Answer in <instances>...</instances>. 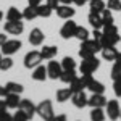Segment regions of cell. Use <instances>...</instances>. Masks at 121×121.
Masks as SVG:
<instances>
[{
  "label": "cell",
  "mask_w": 121,
  "mask_h": 121,
  "mask_svg": "<svg viewBox=\"0 0 121 121\" xmlns=\"http://www.w3.org/2000/svg\"><path fill=\"white\" fill-rule=\"evenodd\" d=\"M61 68H63V69H76L74 58H71V56H65L63 61H61Z\"/></svg>",
  "instance_id": "34"
},
{
  "label": "cell",
  "mask_w": 121,
  "mask_h": 121,
  "mask_svg": "<svg viewBox=\"0 0 121 121\" xmlns=\"http://www.w3.org/2000/svg\"><path fill=\"white\" fill-rule=\"evenodd\" d=\"M87 100H89V97L84 94V91L74 92L71 95V102H73V105H74L76 108H84L87 105Z\"/></svg>",
  "instance_id": "12"
},
{
  "label": "cell",
  "mask_w": 121,
  "mask_h": 121,
  "mask_svg": "<svg viewBox=\"0 0 121 121\" xmlns=\"http://www.w3.org/2000/svg\"><path fill=\"white\" fill-rule=\"evenodd\" d=\"M71 95H73V91L68 87V89H60V91H56V100L58 102H66V100H69L71 99Z\"/></svg>",
  "instance_id": "25"
},
{
  "label": "cell",
  "mask_w": 121,
  "mask_h": 121,
  "mask_svg": "<svg viewBox=\"0 0 121 121\" xmlns=\"http://www.w3.org/2000/svg\"><path fill=\"white\" fill-rule=\"evenodd\" d=\"M113 92H115L116 97H121V79L113 81Z\"/></svg>",
  "instance_id": "39"
},
{
  "label": "cell",
  "mask_w": 121,
  "mask_h": 121,
  "mask_svg": "<svg viewBox=\"0 0 121 121\" xmlns=\"http://www.w3.org/2000/svg\"><path fill=\"white\" fill-rule=\"evenodd\" d=\"M107 8L108 10H115V11H121V0H108L107 2Z\"/></svg>",
  "instance_id": "36"
},
{
  "label": "cell",
  "mask_w": 121,
  "mask_h": 121,
  "mask_svg": "<svg viewBox=\"0 0 121 121\" xmlns=\"http://www.w3.org/2000/svg\"><path fill=\"white\" fill-rule=\"evenodd\" d=\"M92 36H94V39H95V40H99V42H100V39H102L103 32H102V31H100V29H94Z\"/></svg>",
  "instance_id": "41"
},
{
  "label": "cell",
  "mask_w": 121,
  "mask_h": 121,
  "mask_svg": "<svg viewBox=\"0 0 121 121\" xmlns=\"http://www.w3.org/2000/svg\"><path fill=\"white\" fill-rule=\"evenodd\" d=\"M0 60H2V53H0Z\"/></svg>",
  "instance_id": "52"
},
{
  "label": "cell",
  "mask_w": 121,
  "mask_h": 121,
  "mask_svg": "<svg viewBox=\"0 0 121 121\" xmlns=\"http://www.w3.org/2000/svg\"><path fill=\"white\" fill-rule=\"evenodd\" d=\"M112 79L113 81L121 79V63H116V61H115V65H113V68H112Z\"/></svg>",
  "instance_id": "35"
},
{
  "label": "cell",
  "mask_w": 121,
  "mask_h": 121,
  "mask_svg": "<svg viewBox=\"0 0 121 121\" xmlns=\"http://www.w3.org/2000/svg\"><path fill=\"white\" fill-rule=\"evenodd\" d=\"M21 18H23V13L16 7H10L7 11V21H19Z\"/></svg>",
  "instance_id": "24"
},
{
  "label": "cell",
  "mask_w": 121,
  "mask_h": 121,
  "mask_svg": "<svg viewBox=\"0 0 121 121\" xmlns=\"http://www.w3.org/2000/svg\"><path fill=\"white\" fill-rule=\"evenodd\" d=\"M121 40L120 34H103L102 39H100V45L103 47H112V45H116L118 42Z\"/></svg>",
  "instance_id": "14"
},
{
  "label": "cell",
  "mask_w": 121,
  "mask_h": 121,
  "mask_svg": "<svg viewBox=\"0 0 121 121\" xmlns=\"http://www.w3.org/2000/svg\"><path fill=\"white\" fill-rule=\"evenodd\" d=\"M13 121H29V116L21 108H18V112L13 115Z\"/></svg>",
  "instance_id": "37"
},
{
  "label": "cell",
  "mask_w": 121,
  "mask_h": 121,
  "mask_svg": "<svg viewBox=\"0 0 121 121\" xmlns=\"http://www.w3.org/2000/svg\"><path fill=\"white\" fill-rule=\"evenodd\" d=\"M115 61H116V63H121V52L118 53V56H116V60H115Z\"/></svg>",
  "instance_id": "50"
},
{
  "label": "cell",
  "mask_w": 121,
  "mask_h": 121,
  "mask_svg": "<svg viewBox=\"0 0 121 121\" xmlns=\"http://www.w3.org/2000/svg\"><path fill=\"white\" fill-rule=\"evenodd\" d=\"M76 28H78V24H76L73 19H66V23L63 24V26H61V29H60V36H61L63 39L74 37Z\"/></svg>",
  "instance_id": "7"
},
{
  "label": "cell",
  "mask_w": 121,
  "mask_h": 121,
  "mask_svg": "<svg viewBox=\"0 0 121 121\" xmlns=\"http://www.w3.org/2000/svg\"><path fill=\"white\" fill-rule=\"evenodd\" d=\"M87 2H91V0H87Z\"/></svg>",
  "instance_id": "54"
},
{
  "label": "cell",
  "mask_w": 121,
  "mask_h": 121,
  "mask_svg": "<svg viewBox=\"0 0 121 121\" xmlns=\"http://www.w3.org/2000/svg\"><path fill=\"white\" fill-rule=\"evenodd\" d=\"M50 121H66V116L65 115H56V116H53Z\"/></svg>",
  "instance_id": "44"
},
{
  "label": "cell",
  "mask_w": 121,
  "mask_h": 121,
  "mask_svg": "<svg viewBox=\"0 0 121 121\" xmlns=\"http://www.w3.org/2000/svg\"><path fill=\"white\" fill-rule=\"evenodd\" d=\"M8 107H7V102L5 100H0V112H3V110H7Z\"/></svg>",
  "instance_id": "45"
},
{
  "label": "cell",
  "mask_w": 121,
  "mask_h": 121,
  "mask_svg": "<svg viewBox=\"0 0 121 121\" xmlns=\"http://www.w3.org/2000/svg\"><path fill=\"white\" fill-rule=\"evenodd\" d=\"M89 24L92 26L94 29H102L103 28V19H102V15L100 13H89Z\"/></svg>",
  "instance_id": "17"
},
{
  "label": "cell",
  "mask_w": 121,
  "mask_h": 121,
  "mask_svg": "<svg viewBox=\"0 0 121 121\" xmlns=\"http://www.w3.org/2000/svg\"><path fill=\"white\" fill-rule=\"evenodd\" d=\"M23 18L28 19V21L37 18V8H36V7H32V5H28L26 8L23 10Z\"/></svg>",
  "instance_id": "26"
},
{
  "label": "cell",
  "mask_w": 121,
  "mask_h": 121,
  "mask_svg": "<svg viewBox=\"0 0 121 121\" xmlns=\"http://www.w3.org/2000/svg\"><path fill=\"white\" fill-rule=\"evenodd\" d=\"M0 121H13V116L7 110H3V112H0Z\"/></svg>",
  "instance_id": "40"
},
{
  "label": "cell",
  "mask_w": 121,
  "mask_h": 121,
  "mask_svg": "<svg viewBox=\"0 0 121 121\" xmlns=\"http://www.w3.org/2000/svg\"><path fill=\"white\" fill-rule=\"evenodd\" d=\"M102 56H103V60H107V61H115L116 60V56H118V50H116V47L112 45V47H103L102 50Z\"/></svg>",
  "instance_id": "16"
},
{
  "label": "cell",
  "mask_w": 121,
  "mask_h": 121,
  "mask_svg": "<svg viewBox=\"0 0 121 121\" xmlns=\"http://www.w3.org/2000/svg\"><path fill=\"white\" fill-rule=\"evenodd\" d=\"M44 39H45V36H44V32H42L39 28L32 29V31H31V34H29V42H31V45H36V47L42 45Z\"/></svg>",
  "instance_id": "15"
},
{
  "label": "cell",
  "mask_w": 121,
  "mask_h": 121,
  "mask_svg": "<svg viewBox=\"0 0 121 121\" xmlns=\"http://www.w3.org/2000/svg\"><path fill=\"white\" fill-rule=\"evenodd\" d=\"M105 108H107V115H108V118L112 121H116L118 118H120V103H118V100H108L107 102V105H105Z\"/></svg>",
  "instance_id": "6"
},
{
  "label": "cell",
  "mask_w": 121,
  "mask_h": 121,
  "mask_svg": "<svg viewBox=\"0 0 121 121\" xmlns=\"http://www.w3.org/2000/svg\"><path fill=\"white\" fill-rule=\"evenodd\" d=\"M107 116V113L103 112V108H92L91 110V121H103Z\"/></svg>",
  "instance_id": "28"
},
{
  "label": "cell",
  "mask_w": 121,
  "mask_h": 121,
  "mask_svg": "<svg viewBox=\"0 0 121 121\" xmlns=\"http://www.w3.org/2000/svg\"><path fill=\"white\" fill-rule=\"evenodd\" d=\"M2 18H3V13H2V11H0V21H2Z\"/></svg>",
  "instance_id": "51"
},
{
  "label": "cell",
  "mask_w": 121,
  "mask_h": 121,
  "mask_svg": "<svg viewBox=\"0 0 121 121\" xmlns=\"http://www.w3.org/2000/svg\"><path fill=\"white\" fill-rule=\"evenodd\" d=\"M76 78H78L76 69H63V73L60 74V81L65 84H69V82H73Z\"/></svg>",
  "instance_id": "22"
},
{
  "label": "cell",
  "mask_w": 121,
  "mask_h": 121,
  "mask_svg": "<svg viewBox=\"0 0 121 121\" xmlns=\"http://www.w3.org/2000/svg\"><path fill=\"white\" fill-rule=\"evenodd\" d=\"M5 87H7V91H8V94H21L23 92V86L18 82H13V81H10V82L5 84Z\"/></svg>",
  "instance_id": "30"
},
{
  "label": "cell",
  "mask_w": 121,
  "mask_h": 121,
  "mask_svg": "<svg viewBox=\"0 0 121 121\" xmlns=\"http://www.w3.org/2000/svg\"><path fill=\"white\" fill-rule=\"evenodd\" d=\"M102 15V19H103V26H108V24H115V19H113V15H112V10L105 8L100 13Z\"/></svg>",
  "instance_id": "31"
},
{
  "label": "cell",
  "mask_w": 121,
  "mask_h": 121,
  "mask_svg": "<svg viewBox=\"0 0 121 121\" xmlns=\"http://www.w3.org/2000/svg\"><path fill=\"white\" fill-rule=\"evenodd\" d=\"M99 66H100V61H99V58H95V55H94V56H89V58H82L81 66H79V71H81V74H92Z\"/></svg>",
  "instance_id": "3"
},
{
  "label": "cell",
  "mask_w": 121,
  "mask_h": 121,
  "mask_svg": "<svg viewBox=\"0 0 121 121\" xmlns=\"http://www.w3.org/2000/svg\"><path fill=\"white\" fill-rule=\"evenodd\" d=\"M102 50V45L99 40L95 39H86L81 44V48H79V56L81 58H89V56H94L97 52Z\"/></svg>",
  "instance_id": "1"
},
{
  "label": "cell",
  "mask_w": 121,
  "mask_h": 121,
  "mask_svg": "<svg viewBox=\"0 0 121 121\" xmlns=\"http://www.w3.org/2000/svg\"><path fill=\"white\" fill-rule=\"evenodd\" d=\"M60 3H63V5H69V3H73V0H60Z\"/></svg>",
  "instance_id": "49"
},
{
  "label": "cell",
  "mask_w": 121,
  "mask_h": 121,
  "mask_svg": "<svg viewBox=\"0 0 121 121\" xmlns=\"http://www.w3.org/2000/svg\"><path fill=\"white\" fill-rule=\"evenodd\" d=\"M5 102H7V107H8V108H19V102H21L19 94H11L10 92L8 95L5 97Z\"/></svg>",
  "instance_id": "21"
},
{
  "label": "cell",
  "mask_w": 121,
  "mask_h": 121,
  "mask_svg": "<svg viewBox=\"0 0 121 121\" xmlns=\"http://www.w3.org/2000/svg\"><path fill=\"white\" fill-rule=\"evenodd\" d=\"M61 73H63L61 63H58V61H50L48 63V66H47V76L50 79H60Z\"/></svg>",
  "instance_id": "10"
},
{
  "label": "cell",
  "mask_w": 121,
  "mask_h": 121,
  "mask_svg": "<svg viewBox=\"0 0 121 121\" xmlns=\"http://www.w3.org/2000/svg\"><path fill=\"white\" fill-rule=\"evenodd\" d=\"M55 11H56V15L60 16L61 19H71L73 16H74V13H76V10L71 7V5H58L55 8Z\"/></svg>",
  "instance_id": "9"
},
{
  "label": "cell",
  "mask_w": 121,
  "mask_h": 121,
  "mask_svg": "<svg viewBox=\"0 0 121 121\" xmlns=\"http://www.w3.org/2000/svg\"><path fill=\"white\" fill-rule=\"evenodd\" d=\"M29 5H32V7H37L39 3H42V0H28Z\"/></svg>",
  "instance_id": "46"
},
{
  "label": "cell",
  "mask_w": 121,
  "mask_h": 121,
  "mask_svg": "<svg viewBox=\"0 0 121 121\" xmlns=\"http://www.w3.org/2000/svg\"><path fill=\"white\" fill-rule=\"evenodd\" d=\"M87 89L91 91L92 94H103L105 92V86H103L100 81H95V79H91V82L87 84Z\"/></svg>",
  "instance_id": "23"
},
{
  "label": "cell",
  "mask_w": 121,
  "mask_h": 121,
  "mask_svg": "<svg viewBox=\"0 0 121 121\" xmlns=\"http://www.w3.org/2000/svg\"><path fill=\"white\" fill-rule=\"evenodd\" d=\"M105 8H107V5L103 0H91V11L92 13H102Z\"/></svg>",
  "instance_id": "27"
},
{
  "label": "cell",
  "mask_w": 121,
  "mask_h": 121,
  "mask_svg": "<svg viewBox=\"0 0 121 121\" xmlns=\"http://www.w3.org/2000/svg\"><path fill=\"white\" fill-rule=\"evenodd\" d=\"M74 37L79 39V40L82 42L86 39H89V31L86 28H82V26H78V28H76V32H74Z\"/></svg>",
  "instance_id": "32"
},
{
  "label": "cell",
  "mask_w": 121,
  "mask_h": 121,
  "mask_svg": "<svg viewBox=\"0 0 121 121\" xmlns=\"http://www.w3.org/2000/svg\"><path fill=\"white\" fill-rule=\"evenodd\" d=\"M103 34H118V28L115 24H108V26H103Z\"/></svg>",
  "instance_id": "38"
},
{
  "label": "cell",
  "mask_w": 121,
  "mask_h": 121,
  "mask_svg": "<svg viewBox=\"0 0 121 121\" xmlns=\"http://www.w3.org/2000/svg\"><path fill=\"white\" fill-rule=\"evenodd\" d=\"M5 42H7V36H3V34H0V47L3 45Z\"/></svg>",
  "instance_id": "48"
},
{
  "label": "cell",
  "mask_w": 121,
  "mask_h": 121,
  "mask_svg": "<svg viewBox=\"0 0 121 121\" xmlns=\"http://www.w3.org/2000/svg\"><path fill=\"white\" fill-rule=\"evenodd\" d=\"M37 16H40V18H48L50 15H52V11H53V8L48 5V3H39L37 7Z\"/></svg>",
  "instance_id": "20"
},
{
  "label": "cell",
  "mask_w": 121,
  "mask_h": 121,
  "mask_svg": "<svg viewBox=\"0 0 121 121\" xmlns=\"http://www.w3.org/2000/svg\"><path fill=\"white\" fill-rule=\"evenodd\" d=\"M47 78V68L42 65H37L34 68V71H32V79L34 81H45Z\"/></svg>",
  "instance_id": "19"
},
{
  "label": "cell",
  "mask_w": 121,
  "mask_h": 121,
  "mask_svg": "<svg viewBox=\"0 0 121 121\" xmlns=\"http://www.w3.org/2000/svg\"><path fill=\"white\" fill-rule=\"evenodd\" d=\"M21 45H23V44H21V40H18V39H10V40L7 39V42L0 47V48H2V53H3V55L11 56L13 53H16L19 48H21Z\"/></svg>",
  "instance_id": "4"
},
{
  "label": "cell",
  "mask_w": 121,
  "mask_h": 121,
  "mask_svg": "<svg viewBox=\"0 0 121 121\" xmlns=\"http://www.w3.org/2000/svg\"><path fill=\"white\" fill-rule=\"evenodd\" d=\"M7 95H8V91H7V87H5V86H0V97H3V99H5Z\"/></svg>",
  "instance_id": "43"
},
{
  "label": "cell",
  "mask_w": 121,
  "mask_h": 121,
  "mask_svg": "<svg viewBox=\"0 0 121 121\" xmlns=\"http://www.w3.org/2000/svg\"><path fill=\"white\" fill-rule=\"evenodd\" d=\"M107 102L108 100L103 97V94H92L89 97V100H87V105L92 107V108H103L107 105Z\"/></svg>",
  "instance_id": "11"
},
{
  "label": "cell",
  "mask_w": 121,
  "mask_h": 121,
  "mask_svg": "<svg viewBox=\"0 0 121 121\" xmlns=\"http://www.w3.org/2000/svg\"><path fill=\"white\" fill-rule=\"evenodd\" d=\"M45 2H47V3H48V5H50L53 10H55L56 7H58V3H60V0H45Z\"/></svg>",
  "instance_id": "42"
},
{
  "label": "cell",
  "mask_w": 121,
  "mask_h": 121,
  "mask_svg": "<svg viewBox=\"0 0 121 121\" xmlns=\"http://www.w3.org/2000/svg\"><path fill=\"white\" fill-rule=\"evenodd\" d=\"M58 53V48L55 45H44V48L40 50V55L44 60H53Z\"/></svg>",
  "instance_id": "18"
},
{
  "label": "cell",
  "mask_w": 121,
  "mask_h": 121,
  "mask_svg": "<svg viewBox=\"0 0 121 121\" xmlns=\"http://www.w3.org/2000/svg\"><path fill=\"white\" fill-rule=\"evenodd\" d=\"M24 31V24L19 21H7L5 23V32H8L11 36H19Z\"/></svg>",
  "instance_id": "8"
},
{
  "label": "cell",
  "mask_w": 121,
  "mask_h": 121,
  "mask_svg": "<svg viewBox=\"0 0 121 121\" xmlns=\"http://www.w3.org/2000/svg\"><path fill=\"white\" fill-rule=\"evenodd\" d=\"M36 113L45 121H50L55 116V113H53V105H52L50 100H42V102L36 107Z\"/></svg>",
  "instance_id": "2"
},
{
  "label": "cell",
  "mask_w": 121,
  "mask_h": 121,
  "mask_svg": "<svg viewBox=\"0 0 121 121\" xmlns=\"http://www.w3.org/2000/svg\"><path fill=\"white\" fill-rule=\"evenodd\" d=\"M120 118H121V112H120Z\"/></svg>",
  "instance_id": "53"
},
{
  "label": "cell",
  "mask_w": 121,
  "mask_h": 121,
  "mask_svg": "<svg viewBox=\"0 0 121 121\" xmlns=\"http://www.w3.org/2000/svg\"><path fill=\"white\" fill-rule=\"evenodd\" d=\"M86 2H87V0H73V3H74V5H78V7H82Z\"/></svg>",
  "instance_id": "47"
},
{
  "label": "cell",
  "mask_w": 121,
  "mask_h": 121,
  "mask_svg": "<svg viewBox=\"0 0 121 121\" xmlns=\"http://www.w3.org/2000/svg\"><path fill=\"white\" fill-rule=\"evenodd\" d=\"M69 89L73 91V94H74V92H79V91H84V89H86V86H84L82 79H81V76H78L73 82H69Z\"/></svg>",
  "instance_id": "29"
},
{
  "label": "cell",
  "mask_w": 121,
  "mask_h": 121,
  "mask_svg": "<svg viewBox=\"0 0 121 121\" xmlns=\"http://www.w3.org/2000/svg\"><path fill=\"white\" fill-rule=\"evenodd\" d=\"M11 66H13V60L8 55L2 56V60H0V71H8Z\"/></svg>",
  "instance_id": "33"
},
{
  "label": "cell",
  "mask_w": 121,
  "mask_h": 121,
  "mask_svg": "<svg viewBox=\"0 0 121 121\" xmlns=\"http://www.w3.org/2000/svg\"><path fill=\"white\" fill-rule=\"evenodd\" d=\"M42 60H44V58H42V55H40V52H37V50H31V52H28L26 56H24V66H26L28 69L36 68L37 65H40Z\"/></svg>",
  "instance_id": "5"
},
{
  "label": "cell",
  "mask_w": 121,
  "mask_h": 121,
  "mask_svg": "<svg viewBox=\"0 0 121 121\" xmlns=\"http://www.w3.org/2000/svg\"><path fill=\"white\" fill-rule=\"evenodd\" d=\"M19 108L29 116V120L36 115V105L31 102L29 99H21V102H19Z\"/></svg>",
  "instance_id": "13"
}]
</instances>
